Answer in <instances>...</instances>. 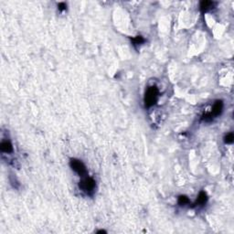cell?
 Instances as JSON below:
<instances>
[{
    "label": "cell",
    "instance_id": "6da1fadb",
    "mask_svg": "<svg viewBox=\"0 0 234 234\" xmlns=\"http://www.w3.org/2000/svg\"><path fill=\"white\" fill-rule=\"evenodd\" d=\"M157 94H158V92L156 87H150L147 89L145 96V103L146 107H150L156 104L157 99Z\"/></svg>",
    "mask_w": 234,
    "mask_h": 234
},
{
    "label": "cell",
    "instance_id": "7a4b0ae2",
    "mask_svg": "<svg viewBox=\"0 0 234 234\" xmlns=\"http://www.w3.org/2000/svg\"><path fill=\"white\" fill-rule=\"evenodd\" d=\"M79 187L82 191L86 192L87 194H92L94 191V188H95V182L92 178L86 177V178H84L83 180H81L80 182Z\"/></svg>",
    "mask_w": 234,
    "mask_h": 234
},
{
    "label": "cell",
    "instance_id": "3957f363",
    "mask_svg": "<svg viewBox=\"0 0 234 234\" xmlns=\"http://www.w3.org/2000/svg\"><path fill=\"white\" fill-rule=\"evenodd\" d=\"M70 165L71 167V168L76 172L78 173L80 176H83L86 174V168H85V166L83 165L82 162H81L80 160H77V159H71L70 162Z\"/></svg>",
    "mask_w": 234,
    "mask_h": 234
},
{
    "label": "cell",
    "instance_id": "277c9868",
    "mask_svg": "<svg viewBox=\"0 0 234 234\" xmlns=\"http://www.w3.org/2000/svg\"><path fill=\"white\" fill-rule=\"evenodd\" d=\"M222 109H223V104L221 101H217L215 103V104L213 105V108H212V112H211V116H218L221 114L222 112Z\"/></svg>",
    "mask_w": 234,
    "mask_h": 234
},
{
    "label": "cell",
    "instance_id": "5b68a950",
    "mask_svg": "<svg viewBox=\"0 0 234 234\" xmlns=\"http://www.w3.org/2000/svg\"><path fill=\"white\" fill-rule=\"evenodd\" d=\"M1 151L5 153H11L13 151V146L9 141H3L1 143Z\"/></svg>",
    "mask_w": 234,
    "mask_h": 234
},
{
    "label": "cell",
    "instance_id": "8992f818",
    "mask_svg": "<svg viewBox=\"0 0 234 234\" xmlns=\"http://www.w3.org/2000/svg\"><path fill=\"white\" fill-rule=\"evenodd\" d=\"M213 6H214V3L211 1H202L200 3V9L203 12H207L208 10L213 8Z\"/></svg>",
    "mask_w": 234,
    "mask_h": 234
},
{
    "label": "cell",
    "instance_id": "52a82bcc",
    "mask_svg": "<svg viewBox=\"0 0 234 234\" xmlns=\"http://www.w3.org/2000/svg\"><path fill=\"white\" fill-rule=\"evenodd\" d=\"M206 201H207V195H206V193L204 192V191H202V192H200V194H199V196H198V199H197V205L198 204V205H204L205 203H206Z\"/></svg>",
    "mask_w": 234,
    "mask_h": 234
},
{
    "label": "cell",
    "instance_id": "ba28073f",
    "mask_svg": "<svg viewBox=\"0 0 234 234\" xmlns=\"http://www.w3.org/2000/svg\"><path fill=\"white\" fill-rule=\"evenodd\" d=\"M188 203V198L185 196H180L178 198V204L179 205H186Z\"/></svg>",
    "mask_w": 234,
    "mask_h": 234
},
{
    "label": "cell",
    "instance_id": "9c48e42d",
    "mask_svg": "<svg viewBox=\"0 0 234 234\" xmlns=\"http://www.w3.org/2000/svg\"><path fill=\"white\" fill-rule=\"evenodd\" d=\"M233 134L231 133V134H228L226 135V137H225V142H226L227 144H232V143L233 142Z\"/></svg>",
    "mask_w": 234,
    "mask_h": 234
},
{
    "label": "cell",
    "instance_id": "30bf717a",
    "mask_svg": "<svg viewBox=\"0 0 234 234\" xmlns=\"http://www.w3.org/2000/svg\"><path fill=\"white\" fill-rule=\"evenodd\" d=\"M133 41H134V45H137V44H141V43H143V42H144V39H143L141 36H138V37H136V38L133 39Z\"/></svg>",
    "mask_w": 234,
    "mask_h": 234
},
{
    "label": "cell",
    "instance_id": "8fae6325",
    "mask_svg": "<svg viewBox=\"0 0 234 234\" xmlns=\"http://www.w3.org/2000/svg\"><path fill=\"white\" fill-rule=\"evenodd\" d=\"M58 6H59V9H60V10L65 9V7H66V4H65V3H59V4H58Z\"/></svg>",
    "mask_w": 234,
    "mask_h": 234
}]
</instances>
